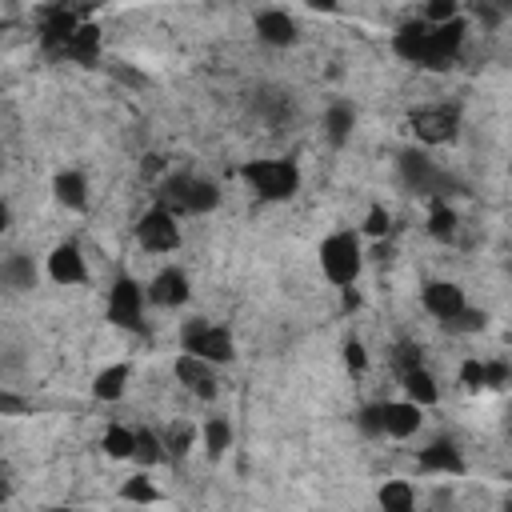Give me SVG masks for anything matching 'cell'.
Returning a JSON list of instances; mask_svg holds the SVG:
<instances>
[{
	"instance_id": "6da1fadb",
	"label": "cell",
	"mask_w": 512,
	"mask_h": 512,
	"mask_svg": "<svg viewBox=\"0 0 512 512\" xmlns=\"http://www.w3.org/2000/svg\"><path fill=\"white\" fill-rule=\"evenodd\" d=\"M156 204H164L172 216H204L220 204V188L204 176H192V172H172L160 180V192H156Z\"/></svg>"
},
{
	"instance_id": "7a4b0ae2",
	"label": "cell",
	"mask_w": 512,
	"mask_h": 512,
	"mask_svg": "<svg viewBox=\"0 0 512 512\" xmlns=\"http://www.w3.org/2000/svg\"><path fill=\"white\" fill-rule=\"evenodd\" d=\"M240 180L260 200H292L300 192L296 160H248V164H240Z\"/></svg>"
},
{
	"instance_id": "3957f363",
	"label": "cell",
	"mask_w": 512,
	"mask_h": 512,
	"mask_svg": "<svg viewBox=\"0 0 512 512\" xmlns=\"http://www.w3.org/2000/svg\"><path fill=\"white\" fill-rule=\"evenodd\" d=\"M364 268V248L356 232H332L320 240V272L336 288H352Z\"/></svg>"
},
{
	"instance_id": "277c9868",
	"label": "cell",
	"mask_w": 512,
	"mask_h": 512,
	"mask_svg": "<svg viewBox=\"0 0 512 512\" xmlns=\"http://www.w3.org/2000/svg\"><path fill=\"white\" fill-rule=\"evenodd\" d=\"M180 348L188 356H200L208 364H232L236 360V340L224 324H208V320H184L180 324Z\"/></svg>"
},
{
	"instance_id": "5b68a950",
	"label": "cell",
	"mask_w": 512,
	"mask_h": 512,
	"mask_svg": "<svg viewBox=\"0 0 512 512\" xmlns=\"http://www.w3.org/2000/svg\"><path fill=\"white\" fill-rule=\"evenodd\" d=\"M400 180H404L412 192L428 196V200H448V192L460 188V184H456L432 156H424V152H400Z\"/></svg>"
},
{
	"instance_id": "8992f818",
	"label": "cell",
	"mask_w": 512,
	"mask_h": 512,
	"mask_svg": "<svg viewBox=\"0 0 512 512\" xmlns=\"http://www.w3.org/2000/svg\"><path fill=\"white\" fill-rule=\"evenodd\" d=\"M144 304H148V288H140L132 276H116V284L108 288V324L128 328V332H144Z\"/></svg>"
},
{
	"instance_id": "52a82bcc",
	"label": "cell",
	"mask_w": 512,
	"mask_h": 512,
	"mask_svg": "<svg viewBox=\"0 0 512 512\" xmlns=\"http://www.w3.org/2000/svg\"><path fill=\"white\" fill-rule=\"evenodd\" d=\"M84 24V12L80 8H64V4H48V8H40V48L48 52V56H56V60H64V52H68V44H72V36H76V28Z\"/></svg>"
},
{
	"instance_id": "ba28073f",
	"label": "cell",
	"mask_w": 512,
	"mask_h": 512,
	"mask_svg": "<svg viewBox=\"0 0 512 512\" xmlns=\"http://www.w3.org/2000/svg\"><path fill=\"white\" fill-rule=\"evenodd\" d=\"M408 128H412V136L420 140V144H448V140H456V132H460V112L452 108V104H424V108H416V112H408Z\"/></svg>"
},
{
	"instance_id": "9c48e42d",
	"label": "cell",
	"mask_w": 512,
	"mask_h": 512,
	"mask_svg": "<svg viewBox=\"0 0 512 512\" xmlns=\"http://www.w3.org/2000/svg\"><path fill=\"white\" fill-rule=\"evenodd\" d=\"M136 244H140L144 252H156V256L180 248V224H176V216H172L164 204H152V208L136 220Z\"/></svg>"
},
{
	"instance_id": "30bf717a",
	"label": "cell",
	"mask_w": 512,
	"mask_h": 512,
	"mask_svg": "<svg viewBox=\"0 0 512 512\" xmlns=\"http://www.w3.org/2000/svg\"><path fill=\"white\" fill-rule=\"evenodd\" d=\"M464 36H468V20L464 16H456L448 24H428V60H424V68L428 72L452 68V60L464 48Z\"/></svg>"
},
{
	"instance_id": "8fae6325",
	"label": "cell",
	"mask_w": 512,
	"mask_h": 512,
	"mask_svg": "<svg viewBox=\"0 0 512 512\" xmlns=\"http://www.w3.org/2000/svg\"><path fill=\"white\" fill-rule=\"evenodd\" d=\"M420 304H424V312H428V316H436L440 324H448L452 316H460V312L468 308L464 288H460V284H452V280H428V284L420 288Z\"/></svg>"
},
{
	"instance_id": "7c38bea8",
	"label": "cell",
	"mask_w": 512,
	"mask_h": 512,
	"mask_svg": "<svg viewBox=\"0 0 512 512\" xmlns=\"http://www.w3.org/2000/svg\"><path fill=\"white\" fill-rule=\"evenodd\" d=\"M420 412H424V408L412 404V400H380V436H388V440H408V436H416L420 424H424Z\"/></svg>"
},
{
	"instance_id": "4fadbf2b",
	"label": "cell",
	"mask_w": 512,
	"mask_h": 512,
	"mask_svg": "<svg viewBox=\"0 0 512 512\" xmlns=\"http://www.w3.org/2000/svg\"><path fill=\"white\" fill-rule=\"evenodd\" d=\"M48 276L56 284H84L88 280V264H84V252L76 240H60L52 252H48Z\"/></svg>"
},
{
	"instance_id": "5bb4252c",
	"label": "cell",
	"mask_w": 512,
	"mask_h": 512,
	"mask_svg": "<svg viewBox=\"0 0 512 512\" xmlns=\"http://www.w3.org/2000/svg\"><path fill=\"white\" fill-rule=\"evenodd\" d=\"M460 384L468 392H492L512 384V368L504 360H464L460 364Z\"/></svg>"
},
{
	"instance_id": "9a60e30c",
	"label": "cell",
	"mask_w": 512,
	"mask_h": 512,
	"mask_svg": "<svg viewBox=\"0 0 512 512\" xmlns=\"http://www.w3.org/2000/svg\"><path fill=\"white\" fill-rule=\"evenodd\" d=\"M416 468L428 472V476H464V456L452 440H432L428 448L416 452Z\"/></svg>"
},
{
	"instance_id": "2e32d148",
	"label": "cell",
	"mask_w": 512,
	"mask_h": 512,
	"mask_svg": "<svg viewBox=\"0 0 512 512\" xmlns=\"http://www.w3.org/2000/svg\"><path fill=\"white\" fill-rule=\"evenodd\" d=\"M188 296H192V288L180 268H160L148 284V304H156V308H184Z\"/></svg>"
},
{
	"instance_id": "e0dca14e",
	"label": "cell",
	"mask_w": 512,
	"mask_h": 512,
	"mask_svg": "<svg viewBox=\"0 0 512 512\" xmlns=\"http://www.w3.org/2000/svg\"><path fill=\"white\" fill-rule=\"evenodd\" d=\"M212 368H216V364H208V360H200V356H188V352H180L176 364H172L176 380H180L188 392H196L200 400H212V396H216V372H212Z\"/></svg>"
},
{
	"instance_id": "ac0fdd59",
	"label": "cell",
	"mask_w": 512,
	"mask_h": 512,
	"mask_svg": "<svg viewBox=\"0 0 512 512\" xmlns=\"http://www.w3.org/2000/svg\"><path fill=\"white\" fill-rule=\"evenodd\" d=\"M256 36L272 48H288V44H296V20L284 8H264V12H256Z\"/></svg>"
},
{
	"instance_id": "d6986e66",
	"label": "cell",
	"mask_w": 512,
	"mask_h": 512,
	"mask_svg": "<svg viewBox=\"0 0 512 512\" xmlns=\"http://www.w3.org/2000/svg\"><path fill=\"white\" fill-rule=\"evenodd\" d=\"M392 52H396L400 60L424 68V60H428V24H424V20H412V24L396 28V36H392Z\"/></svg>"
},
{
	"instance_id": "ffe728a7",
	"label": "cell",
	"mask_w": 512,
	"mask_h": 512,
	"mask_svg": "<svg viewBox=\"0 0 512 512\" xmlns=\"http://www.w3.org/2000/svg\"><path fill=\"white\" fill-rule=\"evenodd\" d=\"M52 196H56V204H64V208H72V212H80L84 204H88V180L80 176V172H56V180H52Z\"/></svg>"
},
{
	"instance_id": "44dd1931",
	"label": "cell",
	"mask_w": 512,
	"mask_h": 512,
	"mask_svg": "<svg viewBox=\"0 0 512 512\" xmlns=\"http://www.w3.org/2000/svg\"><path fill=\"white\" fill-rule=\"evenodd\" d=\"M400 388H404V400H412V404H420V408H428V404L440 400V388H436V380H432L428 368L404 372V376H400Z\"/></svg>"
},
{
	"instance_id": "7402d4cb",
	"label": "cell",
	"mask_w": 512,
	"mask_h": 512,
	"mask_svg": "<svg viewBox=\"0 0 512 512\" xmlns=\"http://www.w3.org/2000/svg\"><path fill=\"white\" fill-rule=\"evenodd\" d=\"M64 60H72V64H96V60H100V28L84 20V24L76 28V36H72Z\"/></svg>"
},
{
	"instance_id": "603a6c76",
	"label": "cell",
	"mask_w": 512,
	"mask_h": 512,
	"mask_svg": "<svg viewBox=\"0 0 512 512\" xmlns=\"http://www.w3.org/2000/svg\"><path fill=\"white\" fill-rule=\"evenodd\" d=\"M128 376H132L128 364H108V368H100L96 380H92V396H96V400H108V404L120 400L124 388H128Z\"/></svg>"
},
{
	"instance_id": "cb8c5ba5",
	"label": "cell",
	"mask_w": 512,
	"mask_h": 512,
	"mask_svg": "<svg viewBox=\"0 0 512 512\" xmlns=\"http://www.w3.org/2000/svg\"><path fill=\"white\" fill-rule=\"evenodd\" d=\"M380 512H416V488L408 480H384L376 492Z\"/></svg>"
},
{
	"instance_id": "d4e9b609",
	"label": "cell",
	"mask_w": 512,
	"mask_h": 512,
	"mask_svg": "<svg viewBox=\"0 0 512 512\" xmlns=\"http://www.w3.org/2000/svg\"><path fill=\"white\" fill-rule=\"evenodd\" d=\"M100 448H104V456H112V460H136V428H128V424H108L104 436H100Z\"/></svg>"
},
{
	"instance_id": "484cf974",
	"label": "cell",
	"mask_w": 512,
	"mask_h": 512,
	"mask_svg": "<svg viewBox=\"0 0 512 512\" xmlns=\"http://www.w3.org/2000/svg\"><path fill=\"white\" fill-rule=\"evenodd\" d=\"M352 128H356V108H352L348 100L328 104V112H324V132H328V140H332V144H344V140L352 136Z\"/></svg>"
},
{
	"instance_id": "4316f807",
	"label": "cell",
	"mask_w": 512,
	"mask_h": 512,
	"mask_svg": "<svg viewBox=\"0 0 512 512\" xmlns=\"http://www.w3.org/2000/svg\"><path fill=\"white\" fill-rule=\"evenodd\" d=\"M0 280H4L8 288H32V284H36V268H32L28 256L12 252V256H4V264H0Z\"/></svg>"
},
{
	"instance_id": "83f0119b",
	"label": "cell",
	"mask_w": 512,
	"mask_h": 512,
	"mask_svg": "<svg viewBox=\"0 0 512 512\" xmlns=\"http://www.w3.org/2000/svg\"><path fill=\"white\" fill-rule=\"evenodd\" d=\"M160 440H164V456L168 460H184L192 452V444H196V428L192 424H168L160 432Z\"/></svg>"
},
{
	"instance_id": "f1b7e54d",
	"label": "cell",
	"mask_w": 512,
	"mask_h": 512,
	"mask_svg": "<svg viewBox=\"0 0 512 512\" xmlns=\"http://www.w3.org/2000/svg\"><path fill=\"white\" fill-rule=\"evenodd\" d=\"M120 496H124L128 504H160V500H164V496H160V488L152 484V476H148V472L128 476V480L120 484Z\"/></svg>"
},
{
	"instance_id": "f546056e",
	"label": "cell",
	"mask_w": 512,
	"mask_h": 512,
	"mask_svg": "<svg viewBox=\"0 0 512 512\" xmlns=\"http://www.w3.org/2000/svg\"><path fill=\"white\" fill-rule=\"evenodd\" d=\"M456 212L448 208V200H428V232L436 240H452L456 236Z\"/></svg>"
},
{
	"instance_id": "4dcf8cb0",
	"label": "cell",
	"mask_w": 512,
	"mask_h": 512,
	"mask_svg": "<svg viewBox=\"0 0 512 512\" xmlns=\"http://www.w3.org/2000/svg\"><path fill=\"white\" fill-rule=\"evenodd\" d=\"M228 444H232V424H228L224 416L208 420V424H204V452H208L212 460H220V456L228 452Z\"/></svg>"
},
{
	"instance_id": "1f68e13d",
	"label": "cell",
	"mask_w": 512,
	"mask_h": 512,
	"mask_svg": "<svg viewBox=\"0 0 512 512\" xmlns=\"http://www.w3.org/2000/svg\"><path fill=\"white\" fill-rule=\"evenodd\" d=\"M160 460H168L164 456V440L156 436V432H144V428H136V464H160Z\"/></svg>"
},
{
	"instance_id": "d6a6232c",
	"label": "cell",
	"mask_w": 512,
	"mask_h": 512,
	"mask_svg": "<svg viewBox=\"0 0 512 512\" xmlns=\"http://www.w3.org/2000/svg\"><path fill=\"white\" fill-rule=\"evenodd\" d=\"M392 368L404 376V372H412V368H424V356H420V344H412V340H400L396 348H392Z\"/></svg>"
},
{
	"instance_id": "836d02e7",
	"label": "cell",
	"mask_w": 512,
	"mask_h": 512,
	"mask_svg": "<svg viewBox=\"0 0 512 512\" xmlns=\"http://www.w3.org/2000/svg\"><path fill=\"white\" fill-rule=\"evenodd\" d=\"M488 324V316L480 312V308H464L460 316H452L448 324H444V332H460V336H468V332H480Z\"/></svg>"
},
{
	"instance_id": "e575fe53",
	"label": "cell",
	"mask_w": 512,
	"mask_h": 512,
	"mask_svg": "<svg viewBox=\"0 0 512 512\" xmlns=\"http://www.w3.org/2000/svg\"><path fill=\"white\" fill-rule=\"evenodd\" d=\"M460 16V4L456 0H432L428 8H424V24H448V20H456Z\"/></svg>"
},
{
	"instance_id": "d590c367",
	"label": "cell",
	"mask_w": 512,
	"mask_h": 512,
	"mask_svg": "<svg viewBox=\"0 0 512 512\" xmlns=\"http://www.w3.org/2000/svg\"><path fill=\"white\" fill-rule=\"evenodd\" d=\"M388 228H392L388 208H384V204H372V208H368V216H364V232H368V236H384Z\"/></svg>"
},
{
	"instance_id": "8d00e7d4",
	"label": "cell",
	"mask_w": 512,
	"mask_h": 512,
	"mask_svg": "<svg viewBox=\"0 0 512 512\" xmlns=\"http://www.w3.org/2000/svg\"><path fill=\"white\" fill-rule=\"evenodd\" d=\"M344 368H348V372H356V376L368 368V352H364V344H360V340H344Z\"/></svg>"
},
{
	"instance_id": "74e56055",
	"label": "cell",
	"mask_w": 512,
	"mask_h": 512,
	"mask_svg": "<svg viewBox=\"0 0 512 512\" xmlns=\"http://www.w3.org/2000/svg\"><path fill=\"white\" fill-rule=\"evenodd\" d=\"M48 512H72V508H48Z\"/></svg>"
},
{
	"instance_id": "f35d334b",
	"label": "cell",
	"mask_w": 512,
	"mask_h": 512,
	"mask_svg": "<svg viewBox=\"0 0 512 512\" xmlns=\"http://www.w3.org/2000/svg\"><path fill=\"white\" fill-rule=\"evenodd\" d=\"M504 512H512V500H508V504H504Z\"/></svg>"
}]
</instances>
